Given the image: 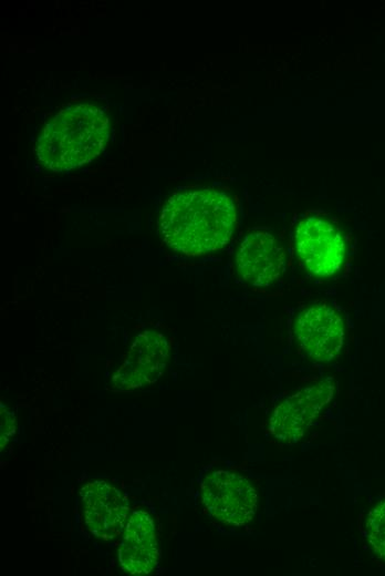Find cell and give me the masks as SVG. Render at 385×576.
Here are the masks:
<instances>
[{"label": "cell", "mask_w": 385, "mask_h": 576, "mask_svg": "<svg viewBox=\"0 0 385 576\" xmlns=\"http://www.w3.org/2000/svg\"><path fill=\"white\" fill-rule=\"evenodd\" d=\"M15 432V418L11 410L1 405L0 443L3 449Z\"/></svg>", "instance_id": "obj_12"}, {"label": "cell", "mask_w": 385, "mask_h": 576, "mask_svg": "<svg viewBox=\"0 0 385 576\" xmlns=\"http://www.w3.org/2000/svg\"><path fill=\"white\" fill-rule=\"evenodd\" d=\"M200 487L202 504L216 520L226 525L243 526L253 518L258 495L247 477L218 470L208 474Z\"/></svg>", "instance_id": "obj_3"}, {"label": "cell", "mask_w": 385, "mask_h": 576, "mask_svg": "<svg viewBox=\"0 0 385 576\" xmlns=\"http://www.w3.org/2000/svg\"><path fill=\"white\" fill-rule=\"evenodd\" d=\"M110 121L102 107L91 103L70 105L43 127L35 154L53 172H65L90 163L104 150Z\"/></svg>", "instance_id": "obj_2"}, {"label": "cell", "mask_w": 385, "mask_h": 576, "mask_svg": "<svg viewBox=\"0 0 385 576\" xmlns=\"http://www.w3.org/2000/svg\"><path fill=\"white\" fill-rule=\"evenodd\" d=\"M118 562L131 575H147L157 565L159 548L153 517L145 511L133 512L123 529Z\"/></svg>", "instance_id": "obj_10"}, {"label": "cell", "mask_w": 385, "mask_h": 576, "mask_svg": "<svg viewBox=\"0 0 385 576\" xmlns=\"http://www.w3.org/2000/svg\"><path fill=\"white\" fill-rule=\"evenodd\" d=\"M285 253L280 241L268 232L248 234L241 241L236 266L240 278L250 286L266 287L281 275Z\"/></svg>", "instance_id": "obj_9"}, {"label": "cell", "mask_w": 385, "mask_h": 576, "mask_svg": "<svg viewBox=\"0 0 385 576\" xmlns=\"http://www.w3.org/2000/svg\"><path fill=\"white\" fill-rule=\"evenodd\" d=\"M332 380L303 388L285 398L272 412L268 430L285 443L298 441L333 397Z\"/></svg>", "instance_id": "obj_6"}, {"label": "cell", "mask_w": 385, "mask_h": 576, "mask_svg": "<svg viewBox=\"0 0 385 576\" xmlns=\"http://www.w3.org/2000/svg\"><path fill=\"white\" fill-rule=\"evenodd\" d=\"M168 358L169 343L164 335L153 330L141 332L114 372L112 388L131 391L154 383L164 372Z\"/></svg>", "instance_id": "obj_5"}, {"label": "cell", "mask_w": 385, "mask_h": 576, "mask_svg": "<svg viewBox=\"0 0 385 576\" xmlns=\"http://www.w3.org/2000/svg\"><path fill=\"white\" fill-rule=\"evenodd\" d=\"M299 348L315 361H331L344 342V323L331 307L314 305L302 310L293 325Z\"/></svg>", "instance_id": "obj_8"}, {"label": "cell", "mask_w": 385, "mask_h": 576, "mask_svg": "<svg viewBox=\"0 0 385 576\" xmlns=\"http://www.w3.org/2000/svg\"><path fill=\"white\" fill-rule=\"evenodd\" d=\"M236 224L230 196L211 188L179 192L160 212L158 226L164 243L186 256H200L223 248Z\"/></svg>", "instance_id": "obj_1"}, {"label": "cell", "mask_w": 385, "mask_h": 576, "mask_svg": "<svg viewBox=\"0 0 385 576\" xmlns=\"http://www.w3.org/2000/svg\"><path fill=\"white\" fill-rule=\"evenodd\" d=\"M366 535L374 553L385 560V500L368 513Z\"/></svg>", "instance_id": "obj_11"}, {"label": "cell", "mask_w": 385, "mask_h": 576, "mask_svg": "<svg viewBox=\"0 0 385 576\" xmlns=\"http://www.w3.org/2000/svg\"><path fill=\"white\" fill-rule=\"evenodd\" d=\"M82 517L87 531L103 541L123 533L128 515V501L114 485L93 480L80 490Z\"/></svg>", "instance_id": "obj_7"}, {"label": "cell", "mask_w": 385, "mask_h": 576, "mask_svg": "<svg viewBox=\"0 0 385 576\" xmlns=\"http://www.w3.org/2000/svg\"><path fill=\"white\" fill-rule=\"evenodd\" d=\"M294 244L301 263L316 276H332L342 266L345 243L327 219L316 216L303 219L295 230Z\"/></svg>", "instance_id": "obj_4"}]
</instances>
